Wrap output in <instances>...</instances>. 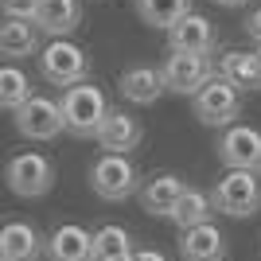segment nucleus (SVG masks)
<instances>
[{
  "label": "nucleus",
  "mask_w": 261,
  "mask_h": 261,
  "mask_svg": "<svg viewBox=\"0 0 261 261\" xmlns=\"http://www.w3.org/2000/svg\"><path fill=\"white\" fill-rule=\"evenodd\" d=\"M59 109H63V125L70 137H98L101 121L109 117V101L94 82H78V86L63 90Z\"/></svg>",
  "instance_id": "nucleus-1"
},
{
  "label": "nucleus",
  "mask_w": 261,
  "mask_h": 261,
  "mask_svg": "<svg viewBox=\"0 0 261 261\" xmlns=\"http://www.w3.org/2000/svg\"><path fill=\"white\" fill-rule=\"evenodd\" d=\"M90 187H94V195H101L106 203H125L129 195H137V191H141L137 164H133L129 156L101 152L98 160L90 164Z\"/></svg>",
  "instance_id": "nucleus-2"
},
{
  "label": "nucleus",
  "mask_w": 261,
  "mask_h": 261,
  "mask_svg": "<svg viewBox=\"0 0 261 261\" xmlns=\"http://www.w3.org/2000/svg\"><path fill=\"white\" fill-rule=\"evenodd\" d=\"M211 203H215V215L226 218H250L261 211V179L257 172H230L215 184L211 191Z\"/></svg>",
  "instance_id": "nucleus-3"
},
{
  "label": "nucleus",
  "mask_w": 261,
  "mask_h": 261,
  "mask_svg": "<svg viewBox=\"0 0 261 261\" xmlns=\"http://www.w3.org/2000/svg\"><path fill=\"white\" fill-rule=\"evenodd\" d=\"M39 74L51 82V86H78V82H90V55L82 51L70 39H51V43L39 51Z\"/></svg>",
  "instance_id": "nucleus-4"
},
{
  "label": "nucleus",
  "mask_w": 261,
  "mask_h": 261,
  "mask_svg": "<svg viewBox=\"0 0 261 261\" xmlns=\"http://www.w3.org/2000/svg\"><path fill=\"white\" fill-rule=\"evenodd\" d=\"M4 184L12 187V195L20 199H39L55 187V164L43 152H20L12 156L4 168Z\"/></svg>",
  "instance_id": "nucleus-5"
},
{
  "label": "nucleus",
  "mask_w": 261,
  "mask_h": 261,
  "mask_svg": "<svg viewBox=\"0 0 261 261\" xmlns=\"http://www.w3.org/2000/svg\"><path fill=\"white\" fill-rule=\"evenodd\" d=\"M238 113H242V94L230 86L226 78H211L207 86L195 94V117L211 129H230L238 125Z\"/></svg>",
  "instance_id": "nucleus-6"
},
{
  "label": "nucleus",
  "mask_w": 261,
  "mask_h": 261,
  "mask_svg": "<svg viewBox=\"0 0 261 261\" xmlns=\"http://www.w3.org/2000/svg\"><path fill=\"white\" fill-rule=\"evenodd\" d=\"M215 152L230 172H261V129L230 125V129H222Z\"/></svg>",
  "instance_id": "nucleus-7"
},
{
  "label": "nucleus",
  "mask_w": 261,
  "mask_h": 261,
  "mask_svg": "<svg viewBox=\"0 0 261 261\" xmlns=\"http://www.w3.org/2000/svg\"><path fill=\"white\" fill-rule=\"evenodd\" d=\"M63 109L55 98H43V94H32L16 109V133L28 137V141H55L63 133Z\"/></svg>",
  "instance_id": "nucleus-8"
},
{
  "label": "nucleus",
  "mask_w": 261,
  "mask_h": 261,
  "mask_svg": "<svg viewBox=\"0 0 261 261\" xmlns=\"http://www.w3.org/2000/svg\"><path fill=\"white\" fill-rule=\"evenodd\" d=\"M160 74H164V90H172V94H191V98H195L218 70H215V63H211V55H175L172 51Z\"/></svg>",
  "instance_id": "nucleus-9"
},
{
  "label": "nucleus",
  "mask_w": 261,
  "mask_h": 261,
  "mask_svg": "<svg viewBox=\"0 0 261 261\" xmlns=\"http://www.w3.org/2000/svg\"><path fill=\"white\" fill-rule=\"evenodd\" d=\"M168 47H172L175 55H211L218 47V32H215V23H211L207 16L187 12L184 20L168 32Z\"/></svg>",
  "instance_id": "nucleus-10"
},
{
  "label": "nucleus",
  "mask_w": 261,
  "mask_h": 261,
  "mask_svg": "<svg viewBox=\"0 0 261 261\" xmlns=\"http://www.w3.org/2000/svg\"><path fill=\"white\" fill-rule=\"evenodd\" d=\"M47 253V238H39V230L23 218H12L0 226V261H39Z\"/></svg>",
  "instance_id": "nucleus-11"
},
{
  "label": "nucleus",
  "mask_w": 261,
  "mask_h": 261,
  "mask_svg": "<svg viewBox=\"0 0 261 261\" xmlns=\"http://www.w3.org/2000/svg\"><path fill=\"white\" fill-rule=\"evenodd\" d=\"M144 129L141 121L133 117V113H125V109H109V117L101 121V133L94 137V141L106 148V152H117V156H129L137 144H141Z\"/></svg>",
  "instance_id": "nucleus-12"
},
{
  "label": "nucleus",
  "mask_w": 261,
  "mask_h": 261,
  "mask_svg": "<svg viewBox=\"0 0 261 261\" xmlns=\"http://www.w3.org/2000/svg\"><path fill=\"white\" fill-rule=\"evenodd\" d=\"M184 191H187V184L179 179V175H172V172H156L152 179H144L141 184V207L148 211V215H160V218H168L175 211V203L184 199Z\"/></svg>",
  "instance_id": "nucleus-13"
},
{
  "label": "nucleus",
  "mask_w": 261,
  "mask_h": 261,
  "mask_svg": "<svg viewBox=\"0 0 261 261\" xmlns=\"http://www.w3.org/2000/svg\"><path fill=\"white\" fill-rule=\"evenodd\" d=\"M78 23H82L78 0H39V8H35V28L51 39H66Z\"/></svg>",
  "instance_id": "nucleus-14"
},
{
  "label": "nucleus",
  "mask_w": 261,
  "mask_h": 261,
  "mask_svg": "<svg viewBox=\"0 0 261 261\" xmlns=\"http://www.w3.org/2000/svg\"><path fill=\"white\" fill-rule=\"evenodd\" d=\"M47 257L51 261H94V234L78 222H66L47 238Z\"/></svg>",
  "instance_id": "nucleus-15"
},
{
  "label": "nucleus",
  "mask_w": 261,
  "mask_h": 261,
  "mask_svg": "<svg viewBox=\"0 0 261 261\" xmlns=\"http://www.w3.org/2000/svg\"><path fill=\"white\" fill-rule=\"evenodd\" d=\"M179 253L184 261H226V238L215 222H203L179 234Z\"/></svg>",
  "instance_id": "nucleus-16"
},
{
  "label": "nucleus",
  "mask_w": 261,
  "mask_h": 261,
  "mask_svg": "<svg viewBox=\"0 0 261 261\" xmlns=\"http://www.w3.org/2000/svg\"><path fill=\"white\" fill-rule=\"evenodd\" d=\"M121 94L133 106H156L160 94H164V74L156 66H129L121 74Z\"/></svg>",
  "instance_id": "nucleus-17"
},
{
  "label": "nucleus",
  "mask_w": 261,
  "mask_h": 261,
  "mask_svg": "<svg viewBox=\"0 0 261 261\" xmlns=\"http://www.w3.org/2000/svg\"><path fill=\"white\" fill-rule=\"evenodd\" d=\"M35 51H39V28H35V20H4L0 23V55L28 59Z\"/></svg>",
  "instance_id": "nucleus-18"
},
{
  "label": "nucleus",
  "mask_w": 261,
  "mask_h": 261,
  "mask_svg": "<svg viewBox=\"0 0 261 261\" xmlns=\"http://www.w3.org/2000/svg\"><path fill=\"white\" fill-rule=\"evenodd\" d=\"M218 78H226L238 94L261 90V70L253 63V55H246V51H226V59L218 63Z\"/></svg>",
  "instance_id": "nucleus-19"
},
{
  "label": "nucleus",
  "mask_w": 261,
  "mask_h": 261,
  "mask_svg": "<svg viewBox=\"0 0 261 261\" xmlns=\"http://www.w3.org/2000/svg\"><path fill=\"white\" fill-rule=\"evenodd\" d=\"M211 215H215L211 195H207V191H199V187H187L184 199L175 203V211L168 218H172L179 230H195V226H203V222H211Z\"/></svg>",
  "instance_id": "nucleus-20"
},
{
  "label": "nucleus",
  "mask_w": 261,
  "mask_h": 261,
  "mask_svg": "<svg viewBox=\"0 0 261 261\" xmlns=\"http://www.w3.org/2000/svg\"><path fill=\"white\" fill-rule=\"evenodd\" d=\"M137 12H141V20L148 23V28L172 32L175 23L191 12V0H137Z\"/></svg>",
  "instance_id": "nucleus-21"
},
{
  "label": "nucleus",
  "mask_w": 261,
  "mask_h": 261,
  "mask_svg": "<svg viewBox=\"0 0 261 261\" xmlns=\"http://www.w3.org/2000/svg\"><path fill=\"white\" fill-rule=\"evenodd\" d=\"M125 253H133V238H129V230H125V226L106 222V226L94 230V261L125 257Z\"/></svg>",
  "instance_id": "nucleus-22"
},
{
  "label": "nucleus",
  "mask_w": 261,
  "mask_h": 261,
  "mask_svg": "<svg viewBox=\"0 0 261 261\" xmlns=\"http://www.w3.org/2000/svg\"><path fill=\"white\" fill-rule=\"evenodd\" d=\"M32 98V78L20 66H0V109H16Z\"/></svg>",
  "instance_id": "nucleus-23"
},
{
  "label": "nucleus",
  "mask_w": 261,
  "mask_h": 261,
  "mask_svg": "<svg viewBox=\"0 0 261 261\" xmlns=\"http://www.w3.org/2000/svg\"><path fill=\"white\" fill-rule=\"evenodd\" d=\"M35 8H39V0H0L4 20H35Z\"/></svg>",
  "instance_id": "nucleus-24"
},
{
  "label": "nucleus",
  "mask_w": 261,
  "mask_h": 261,
  "mask_svg": "<svg viewBox=\"0 0 261 261\" xmlns=\"http://www.w3.org/2000/svg\"><path fill=\"white\" fill-rule=\"evenodd\" d=\"M246 35H250V39H257V43H261V8L246 16Z\"/></svg>",
  "instance_id": "nucleus-25"
},
{
  "label": "nucleus",
  "mask_w": 261,
  "mask_h": 261,
  "mask_svg": "<svg viewBox=\"0 0 261 261\" xmlns=\"http://www.w3.org/2000/svg\"><path fill=\"white\" fill-rule=\"evenodd\" d=\"M133 261H168L160 250H133Z\"/></svg>",
  "instance_id": "nucleus-26"
},
{
  "label": "nucleus",
  "mask_w": 261,
  "mask_h": 261,
  "mask_svg": "<svg viewBox=\"0 0 261 261\" xmlns=\"http://www.w3.org/2000/svg\"><path fill=\"white\" fill-rule=\"evenodd\" d=\"M215 4H222V8H242L246 0H215Z\"/></svg>",
  "instance_id": "nucleus-27"
},
{
  "label": "nucleus",
  "mask_w": 261,
  "mask_h": 261,
  "mask_svg": "<svg viewBox=\"0 0 261 261\" xmlns=\"http://www.w3.org/2000/svg\"><path fill=\"white\" fill-rule=\"evenodd\" d=\"M253 63H257V70H261V43H257V55H253Z\"/></svg>",
  "instance_id": "nucleus-28"
},
{
  "label": "nucleus",
  "mask_w": 261,
  "mask_h": 261,
  "mask_svg": "<svg viewBox=\"0 0 261 261\" xmlns=\"http://www.w3.org/2000/svg\"><path fill=\"white\" fill-rule=\"evenodd\" d=\"M109 261H133V253H125V257H109Z\"/></svg>",
  "instance_id": "nucleus-29"
}]
</instances>
